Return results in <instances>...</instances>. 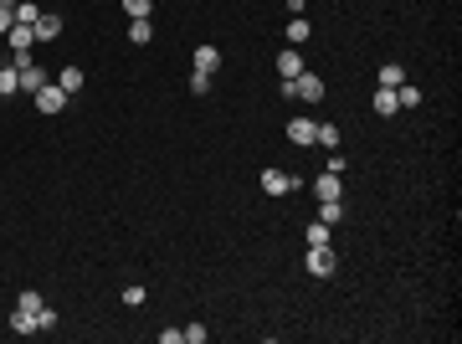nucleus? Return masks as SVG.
Masks as SVG:
<instances>
[{
  "label": "nucleus",
  "mask_w": 462,
  "mask_h": 344,
  "mask_svg": "<svg viewBox=\"0 0 462 344\" xmlns=\"http://www.w3.org/2000/svg\"><path fill=\"white\" fill-rule=\"evenodd\" d=\"M293 88H298L303 103H324V93H329V88H324V77H319V72H308V67L293 77Z\"/></svg>",
  "instance_id": "1"
},
{
  "label": "nucleus",
  "mask_w": 462,
  "mask_h": 344,
  "mask_svg": "<svg viewBox=\"0 0 462 344\" xmlns=\"http://www.w3.org/2000/svg\"><path fill=\"white\" fill-rule=\"evenodd\" d=\"M334 267H339L334 247H308V272L314 277H334Z\"/></svg>",
  "instance_id": "2"
},
{
  "label": "nucleus",
  "mask_w": 462,
  "mask_h": 344,
  "mask_svg": "<svg viewBox=\"0 0 462 344\" xmlns=\"http://www.w3.org/2000/svg\"><path fill=\"white\" fill-rule=\"evenodd\" d=\"M262 190H268V196H293L298 180H293V175H282V170H262Z\"/></svg>",
  "instance_id": "3"
},
{
  "label": "nucleus",
  "mask_w": 462,
  "mask_h": 344,
  "mask_svg": "<svg viewBox=\"0 0 462 344\" xmlns=\"http://www.w3.org/2000/svg\"><path fill=\"white\" fill-rule=\"evenodd\" d=\"M195 72H206V77H216V72H221V47H211V41H206V47H195Z\"/></svg>",
  "instance_id": "4"
},
{
  "label": "nucleus",
  "mask_w": 462,
  "mask_h": 344,
  "mask_svg": "<svg viewBox=\"0 0 462 344\" xmlns=\"http://www.w3.org/2000/svg\"><path fill=\"white\" fill-rule=\"evenodd\" d=\"M36 109H41V113H62V109H67V93H62L57 82H47V88L36 93Z\"/></svg>",
  "instance_id": "5"
},
{
  "label": "nucleus",
  "mask_w": 462,
  "mask_h": 344,
  "mask_svg": "<svg viewBox=\"0 0 462 344\" xmlns=\"http://www.w3.org/2000/svg\"><path fill=\"white\" fill-rule=\"evenodd\" d=\"M31 31H36V41H57V36H62V16H57V11L36 16V26H31Z\"/></svg>",
  "instance_id": "6"
},
{
  "label": "nucleus",
  "mask_w": 462,
  "mask_h": 344,
  "mask_svg": "<svg viewBox=\"0 0 462 344\" xmlns=\"http://www.w3.org/2000/svg\"><path fill=\"white\" fill-rule=\"evenodd\" d=\"M314 134H319L314 118H288V139H293V144H314Z\"/></svg>",
  "instance_id": "7"
},
{
  "label": "nucleus",
  "mask_w": 462,
  "mask_h": 344,
  "mask_svg": "<svg viewBox=\"0 0 462 344\" xmlns=\"http://www.w3.org/2000/svg\"><path fill=\"white\" fill-rule=\"evenodd\" d=\"M314 196H319V201H339V196H344V190H339V175H329V170H324V175L314 180Z\"/></svg>",
  "instance_id": "8"
},
{
  "label": "nucleus",
  "mask_w": 462,
  "mask_h": 344,
  "mask_svg": "<svg viewBox=\"0 0 462 344\" xmlns=\"http://www.w3.org/2000/svg\"><path fill=\"white\" fill-rule=\"evenodd\" d=\"M11 329H16L21 339H26V334H41V324H36V314H26V309H16V314H11Z\"/></svg>",
  "instance_id": "9"
},
{
  "label": "nucleus",
  "mask_w": 462,
  "mask_h": 344,
  "mask_svg": "<svg viewBox=\"0 0 462 344\" xmlns=\"http://www.w3.org/2000/svg\"><path fill=\"white\" fill-rule=\"evenodd\" d=\"M277 72H282V77H298V72H303V57H298V47L277 52Z\"/></svg>",
  "instance_id": "10"
},
{
  "label": "nucleus",
  "mask_w": 462,
  "mask_h": 344,
  "mask_svg": "<svg viewBox=\"0 0 462 344\" xmlns=\"http://www.w3.org/2000/svg\"><path fill=\"white\" fill-rule=\"evenodd\" d=\"M57 88L67 93V98H72V93H82V67H62V72H57Z\"/></svg>",
  "instance_id": "11"
},
{
  "label": "nucleus",
  "mask_w": 462,
  "mask_h": 344,
  "mask_svg": "<svg viewBox=\"0 0 462 344\" xmlns=\"http://www.w3.org/2000/svg\"><path fill=\"white\" fill-rule=\"evenodd\" d=\"M6 41H11V52H31L36 31H31V26H11V31H6Z\"/></svg>",
  "instance_id": "12"
},
{
  "label": "nucleus",
  "mask_w": 462,
  "mask_h": 344,
  "mask_svg": "<svg viewBox=\"0 0 462 344\" xmlns=\"http://www.w3.org/2000/svg\"><path fill=\"white\" fill-rule=\"evenodd\" d=\"M375 82H380V88H401V82H406V72H401V62H385V67L375 72Z\"/></svg>",
  "instance_id": "13"
},
{
  "label": "nucleus",
  "mask_w": 462,
  "mask_h": 344,
  "mask_svg": "<svg viewBox=\"0 0 462 344\" xmlns=\"http://www.w3.org/2000/svg\"><path fill=\"white\" fill-rule=\"evenodd\" d=\"M395 109H401V103H395V88H375V113H380V118H390Z\"/></svg>",
  "instance_id": "14"
},
{
  "label": "nucleus",
  "mask_w": 462,
  "mask_h": 344,
  "mask_svg": "<svg viewBox=\"0 0 462 344\" xmlns=\"http://www.w3.org/2000/svg\"><path fill=\"white\" fill-rule=\"evenodd\" d=\"M11 93H21V72L16 67H0V98H11Z\"/></svg>",
  "instance_id": "15"
},
{
  "label": "nucleus",
  "mask_w": 462,
  "mask_h": 344,
  "mask_svg": "<svg viewBox=\"0 0 462 344\" xmlns=\"http://www.w3.org/2000/svg\"><path fill=\"white\" fill-rule=\"evenodd\" d=\"M36 6H31V0H16V26H36Z\"/></svg>",
  "instance_id": "16"
},
{
  "label": "nucleus",
  "mask_w": 462,
  "mask_h": 344,
  "mask_svg": "<svg viewBox=\"0 0 462 344\" xmlns=\"http://www.w3.org/2000/svg\"><path fill=\"white\" fill-rule=\"evenodd\" d=\"M395 103H401V109H416V103H422V88H411V82H401V88H395Z\"/></svg>",
  "instance_id": "17"
},
{
  "label": "nucleus",
  "mask_w": 462,
  "mask_h": 344,
  "mask_svg": "<svg viewBox=\"0 0 462 344\" xmlns=\"http://www.w3.org/2000/svg\"><path fill=\"white\" fill-rule=\"evenodd\" d=\"M339 216H344V206H339V201H319V221H324V226H334Z\"/></svg>",
  "instance_id": "18"
},
{
  "label": "nucleus",
  "mask_w": 462,
  "mask_h": 344,
  "mask_svg": "<svg viewBox=\"0 0 462 344\" xmlns=\"http://www.w3.org/2000/svg\"><path fill=\"white\" fill-rule=\"evenodd\" d=\"M314 144H324V149H339V128H334V123H319Z\"/></svg>",
  "instance_id": "19"
},
{
  "label": "nucleus",
  "mask_w": 462,
  "mask_h": 344,
  "mask_svg": "<svg viewBox=\"0 0 462 344\" xmlns=\"http://www.w3.org/2000/svg\"><path fill=\"white\" fill-rule=\"evenodd\" d=\"M16 309H26V314H41V309H47V304H41V293H36V288H26V293H21V298H16Z\"/></svg>",
  "instance_id": "20"
},
{
  "label": "nucleus",
  "mask_w": 462,
  "mask_h": 344,
  "mask_svg": "<svg viewBox=\"0 0 462 344\" xmlns=\"http://www.w3.org/2000/svg\"><path fill=\"white\" fill-rule=\"evenodd\" d=\"M149 36H154L149 21H134V26H128V41H134V47H149Z\"/></svg>",
  "instance_id": "21"
},
{
  "label": "nucleus",
  "mask_w": 462,
  "mask_h": 344,
  "mask_svg": "<svg viewBox=\"0 0 462 344\" xmlns=\"http://www.w3.org/2000/svg\"><path fill=\"white\" fill-rule=\"evenodd\" d=\"M11 26H16V0H0V41H6Z\"/></svg>",
  "instance_id": "22"
},
{
  "label": "nucleus",
  "mask_w": 462,
  "mask_h": 344,
  "mask_svg": "<svg viewBox=\"0 0 462 344\" xmlns=\"http://www.w3.org/2000/svg\"><path fill=\"white\" fill-rule=\"evenodd\" d=\"M308 36H314V26H308L303 16H293V21H288V41H308Z\"/></svg>",
  "instance_id": "23"
},
{
  "label": "nucleus",
  "mask_w": 462,
  "mask_h": 344,
  "mask_svg": "<svg viewBox=\"0 0 462 344\" xmlns=\"http://www.w3.org/2000/svg\"><path fill=\"white\" fill-rule=\"evenodd\" d=\"M123 11L134 16V21H149V11H154V0H123Z\"/></svg>",
  "instance_id": "24"
},
{
  "label": "nucleus",
  "mask_w": 462,
  "mask_h": 344,
  "mask_svg": "<svg viewBox=\"0 0 462 344\" xmlns=\"http://www.w3.org/2000/svg\"><path fill=\"white\" fill-rule=\"evenodd\" d=\"M308 247H329V226H324V221L308 226Z\"/></svg>",
  "instance_id": "25"
},
{
  "label": "nucleus",
  "mask_w": 462,
  "mask_h": 344,
  "mask_svg": "<svg viewBox=\"0 0 462 344\" xmlns=\"http://www.w3.org/2000/svg\"><path fill=\"white\" fill-rule=\"evenodd\" d=\"M180 339H185V344H206V324H185Z\"/></svg>",
  "instance_id": "26"
},
{
  "label": "nucleus",
  "mask_w": 462,
  "mask_h": 344,
  "mask_svg": "<svg viewBox=\"0 0 462 344\" xmlns=\"http://www.w3.org/2000/svg\"><path fill=\"white\" fill-rule=\"evenodd\" d=\"M190 93L206 98V93H211V77H206V72H190Z\"/></svg>",
  "instance_id": "27"
},
{
  "label": "nucleus",
  "mask_w": 462,
  "mask_h": 344,
  "mask_svg": "<svg viewBox=\"0 0 462 344\" xmlns=\"http://www.w3.org/2000/svg\"><path fill=\"white\" fill-rule=\"evenodd\" d=\"M36 324H41V334L57 329V309H41V314H36Z\"/></svg>",
  "instance_id": "28"
}]
</instances>
